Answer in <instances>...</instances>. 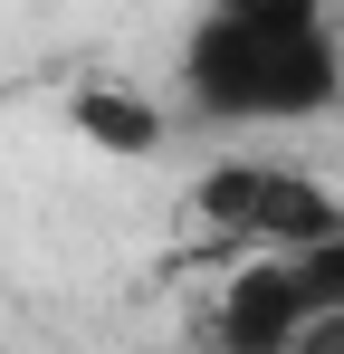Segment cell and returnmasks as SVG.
<instances>
[{
    "instance_id": "obj_1",
    "label": "cell",
    "mask_w": 344,
    "mask_h": 354,
    "mask_svg": "<svg viewBox=\"0 0 344 354\" xmlns=\"http://www.w3.org/2000/svg\"><path fill=\"white\" fill-rule=\"evenodd\" d=\"M182 106L220 134L344 115V29L316 0H220L182 29Z\"/></svg>"
},
{
    "instance_id": "obj_2",
    "label": "cell",
    "mask_w": 344,
    "mask_h": 354,
    "mask_svg": "<svg viewBox=\"0 0 344 354\" xmlns=\"http://www.w3.org/2000/svg\"><path fill=\"white\" fill-rule=\"evenodd\" d=\"M191 221L239 249V259H306L344 239V192L316 182L306 163H268V153H220L191 182Z\"/></svg>"
},
{
    "instance_id": "obj_3",
    "label": "cell",
    "mask_w": 344,
    "mask_h": 354,
    "mask_svg": "<svg viewBox=\"0 0 344 354\" xmlns=\"http://www.w3.org/2000/svg\"><path fill=\"white\" fill-rule=\"evenodd\" d=\"M77 124H86L106 153H153V144H163V115L134 106L124 86H86V96H77Z\"/></svg>"
}]
</instances>
